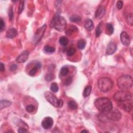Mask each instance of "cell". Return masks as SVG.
Here are the masks:
<instances>
[{"label":"cell","instance_id":"cell-13","mask_svg":"<svg viewBox=\"0 0 133 133\" xmlns=\"http://www.w3.org/2000/svg\"><path fill=\"white\" fill-rule=\"evenodd\" d=\"M106 8L103 6H100L98 7L96 11L95 12V17L97 19L102 18L105 14Z\"/></svg>","mask_w":133,"mask_h":133},{"label":"cell","instance_id":"cell-16","mask_svg":"<svg viewBox=\"0 0 133 133\" xmlns=\"http://www.w3.org/2000/svg\"><path fill=\"white\" fill-rule=\"evenodd\" d=\"M17 34V31L15 28H11L7 32L6 35L9 39H13Z\"/></svg>","mask_w":133,"mask_h":133},{"label":"cell","instance_id":"cell-42","mask_svg":"<svg viewBox=\"0 0 133 133\" xmlns=\"http://www.w3.org/2000/svg\"><path fill=\"white\" fill-rule=\"evenodd\" d=\"M84 132H86V133H87V132H89L88 131H86V130H83L81 133H84Z\"/></svg>","mask_w":133,"mask_h":133},{"label":"cell","instance_id":"cell-32","mask_svg":"<svg viewBox=\"0 0 133 133\" xmlns=\"http://www.w3.org/2000/svg\"><path fill=\"white\" fill-rule=\"evenodd\" d=\"M8 17H9V19H10V20L11 21V20L12 19V18H13V17H14L13 8H12V7H11L10 8L9 10H8Z\"/></svg>","mask_w":133,"mask_h":133},{"label":"cell","instance_id":"cell-2","mask_svg":"<svg viewBox=\"0 0 133 133\" xmlns=\"http://www.w3.org/2000/svg\"><path fill=\"white\" fill-rule=\"evenodd\" d=\"M50 26L51 28L54 27L58 31L62 32L65 30L66 27V20L64 17L60 16L59 12H57L52 19Z\"/></svg>","mask_w":133,"mask_h":133},{"label":"cell","instance_id":"cell-30","mask_svg":"<svg viewBox=\"0 0 133 133\" xmlns=\"http://www.w3.org/2000/svg\"><path fill=\"white\" fill-rule=\"evenodd\" d=\"M51 89L53 92L56 93L58 91V89H59V87H58V85H57V83L54 82L52 83V84L51 85Z\"/></svg>","mask_w":133,"mask_h":133},{"label":"cell","instance_id":"cell-19","mask_svg":"<svg viewBox=\"0 0 133 133\" xmlns=\"http://www.w3.org/2000/svg\"><path fill=\"white\" fill-rule=\"evenodd\" d=\"M91 89H92V87H91V86L89 85L87 86L85 88L84 91H83V96H84L85 98L89 97L91 93Z\"/></svg>","mask_w":133,"mask_h":133},{"label":"cell","instance_id":"cell-27","mask_svg":"<svg viewBox=\"0 0 133 133\" xmlns=\"http://www.w3.org/2000/svg\"><path fill=\"white\" fill-rule=\"evenodd\" d=\"M44 50L45 52L47 53H53L55 51V48L53 47L49 46L48 45H46L44 47Z\"/></svg>","mask_w":133,"mask_h":133},{"label":"cell","instance_id":"cell-38","mask_svg":"<svg viewBox=\"0 0 133 133\" xmlns=\"http://www.w3.org/2000/svg\"><path fill=\"white\" fill-rule=\"evenodd\" d=\"M123 6V3L122 1H119L116 3V7H117L118 10H121Z\"/></svg>","mask_w":133,"mask_h":133},{"label":"cell","instance_id":"cell-3","mask_svg":"<svg viewBox=\"0 0 133 133\" xmlns=\"http://www.w3.org/2000/svg\"><path fill=\"white\" fill-rule=\"evenodd\" d=\"M121 113L118 109H114L113 110H111L110 112H106V113H103L100 114L98 118L99 120L101 121H103V122H105V121L110 120L113 121H119L121 119Z\"/></svg>","mask_w":133,"mask_h":133},{"label":"cell","instance_id":"cell-11","mask_svg":"<svg viewBox=\"0 0 133 133\" xmlns=\"http://www.w3.org/2000/svg\"><path fill=\"white\" fill-rule=\"evenodd\" d=\"M116 49H117L116 44L113 42H111L108 44L106 48V54L108 55H111L116 52Z\"/></svg>","mask_w":133,"mask_h":133},{"label":"cell","instance_id":"cell-12","mask_svg":"<svg viewBox=\"0 0 133 133\" xmlns=\"http://www.w3.org/2000/svg\"><path fill=\"white\" fill-rule=\"evenodd\" d=\"M29 55V52L28 51H25L23 52L16 58V61L18 63H23V62L26 61L28 60Z\"/></svg>","mask_w":133,"mask_h":133},{"label":"cell","instance_id":"cell-14","mask_svg":"<svg viewBox=\"0 0 133 133\" xmlns=\"http://www.w3.org/2000/svg\"><path fill=\"white\" fill-rule=\"evenodd\" d=\"M119 106L122 108V109L127 112H130L132 110L133 106L131 103L126 102V101L124 102H119Z\"/></svg>","mask_w":133,"mask_h":133},{"label":"cell","instance_id":"cell-17","mask_svg":"<svg viewBox=\"0 0 133 133\" xmlns=\"http://www.w3.org/2000/svg\"><path fill=\"white\" fill-rule=\"evenodd\" d=\"M41 65L40 63H37L36 66H34V68H33L30 71V72L29 73V76H30L31 77H33L36 74V73L37 72V70H38L39 69L41 68Z\"/></svg>","mask_w":133,"mask_h":133},{"label":"cell","instance_id":"cell-4","mask_svg":"<svg viewBox=\"0 0 133 133\" xmlns=\"http://www.w3.org/2000/svg\"><path fill=\"white\" fill-rule=\"evenodd\" d=\"M133 78L130 75H123L118 79V85L123 90H127L133 86Z\"/></svg>","mask_w":133,"mask_h":133},{"label":"cell","instance_id":"cell-7","mask_svg":"<svg viewBox=\"0 0 133 133\" xmlns=\"http://www.w3.org/2000/svg\"><path fill=\"white\" fill-rule=\"evenodd\" d=\"M46 99L55 107H59V99H58L55 95L49 91H46L44 94Z\"/></svg>","mask_w":133,"mask_h":133},{"label":"cell","instance_id":"cell-40","mask_svg":"<svg viewBox=\"0 0 133 133\" xmlns=\"http://www.w3.org/2000/svg\"><path fill=\"white\" fill-rule=\"evenodd\" d=\"M17 66L16 65H12L10 68V70L11 71H15L17 69Z\"/></svg>","mask_w":133,"mask_h":133},{"label":"cell","instance_id":"cell-39","mask_svg":"<svg viewBox=\"0 0 133 133\" xmlns=\"http://www.w3.org/2000/svg\"><path fill=\"white\" fill-rule=\"evenodd\" d=\"M18 132L19 133H26L28 132V130H27V129H26V128L21 127L18 129Z\"/></svg>","mask_w":133,"mask_h":133},{"label":"cell","instance_id":"cell-31","mask_svg":"<svg viewBox=\"0 0 133 133\" xmlns=\"http://www.w3.org/2000/svg\"><path fill=\"white\" fill-rule=\"evenodd\" d=\"M76 49L73 47H71L69 48L67 51H66V55H67L68 56H72L74 55V54L76 53Z\"/></svg>","mask_w":133,"mask_h":133},{"label":"cell","instance_id":"cell-37","mask_svg":"<svg viewBox=\"0 0 133 133\" xmlns=\"http://www.w3.org/2000/svg\"><path fill=\"white\" fill-rule=\"evenodd\" d=\"M5 26V22H4L3 19L2 18H1L0 19V31H1V32L4 30Z\"/></svg>","mask_w":133,"mask_h":133},{"label":"cell","instance_id":"cell-20","mask_svg":"<svg viewBox=\"0 0 133 133\" xmlns=\"http://www.w3.org/2000/svg\"><path fill=\"white\" fill-rule=\"evenodd\" d=\"M69 41L67 37L66 36H61L59 39V43L62 46H66L68 44Z\"/></svg>","mask_w":133,"mask_h":133},{"label":"cell","instance_id":"cell-9","mask_svg":"<svg viewBox=\"0 0 133 133\" xmlns=\"http://www.w3.org/2000/svg\"><path fill=\"white\" fill-rule=\"evenodd\" d=\"M54 124L53 119L51 117H46L45 118L42 122V125L45 130L51 128Z\"/></svg>","mask_w":133,"mask_h":133},{"label":"cell","instance_id":"cell-22","mask_svg":"<svg viewBox=\"0 0 133 133\" xmlns=\"http://www.w3.org/2000/svg\"><path fill=\"white\" fill-rule=\"evenodd\" d=\"M106 30L107 33L109 35H111L114 32V27L113 25L110 23H107L106 24Z\"/></svg>","mask_w":133,"mask_h":133},{"label":"cell","instance_id":"cell-24","mask_svg":"<svg viewBox=\"0 0 133 133\" xmlns=\"http://www.w3.org/2000/svg\"><path fill=\"white\" fill-rule=\"evenodd\" d=\"M70 20L71 22H81V18L80 16L77 15H73L71 17H70Z\"/></svg>","mask_w":133,"mask_h":133},{"label":"cell","instance_id":"cell-18","mask_svg":"<svg viewBox=\"0 0 133 133\" xmlns=\"http://www.w3.org/2000/svg\"><path fill=\"white\" fill-rule=\"evenodd\" d=\"M11 102L7 100H2L0 102V109L1 110L7 107H9L11 105Z\"/></svg>","mask_w":133,"mask_h":133},{"label":"cell","instance_id":"cell-36","mask_svg":"<svg viewBox=\"0 0 133 133\" xmlns=\"http://www.w3.org/2000/svg\"><path fill=\"white\" fill-rule=\"evenodd\" d=\"M72 82V78L71 77H68L66 78V80L64 81V84L66 85V86H68L71 84V83Z\"/></svg>","mask_w":133,"mask_h":133},{"label":"cell","instance_id":"cell-25","mask_svg":"<svg viewBox=\"0 0 133 133\" xmlns=\"http://www.w3.org/2000/svg\"><path fill=\"white\" fill-rule=\"evenodd\" d=\"M86 44V41L84 40L81 39L78 41V47L80 49H83L85 47Z\"/></svg>","mask_w":133,"mask_h":133},{"label":"cell","instance_id":"cell-10","mask_svg":"<svg viewBox=\"0 0 133 133\" xmlns=\"http://www.w3.org/2000/svg\"><path fill=\"white\" fill-rule=\"evenodd\" d=\"M120 39L122 44L125 46H129L131 43V40L130 36L127 33V32L123 31L120 35Z\"/></svg>","mask_w":133,"mask_h":133},{"label":"cell","instance_id":"cell-5","mask_svg":"<svg viewBox=\"0 0 133 133\" xmlns=\"http://www.w3.org/2000/svg\"><path fill=\"white\" fill-rule=\"evenodd\" d=\"M99 89L102 92L106 93L111 90L113 87V82L108 78H102L98 82Z\"/></svg>","mask_w":133,"mask_h":133},{"label":"cell","instance_id":"cell-33","mask_svg":"<svg viewBox=\"0 0 133 133\" xmlns=\"http://www.w3.org/2000/svg\"><path fill=\"white\" fill-rule=\"evenodd\" d=\"M55 78L54 74L53 73H48L45 77V80L47 81H51Z\"/></svg>","mask_w":133,"mask_h":133},{"label":"cell","instance_id":"cell-1","mask_svg":"<svg viewBox=\"0 0 133 133\" xmlns=\"http://www.w3.org/2000/svg\"><path fill=\"white\" fill-rule=\"evenodd\" d=\"M95 105L97 109L102 113L110 112L112 110L113 105L112 102L109 98H100L95 102Z\"/></svg>","mask_w":133,"mask_h":133},{"label":"cell","instance_id":"cell-26","mask_svg":"<svg viewBox=\"0 0 133 133\" xmlns=\"http://www.w3.org/2000/svg\"><path fill=\"white\" fill-rule=\"evenodd\" d=\"M68 107L71 110H76L78 108L77 103L72 100H71L68 102Z\"/></svg>","mask_w":133,"mask_h":133},{"label":"cell","instance_id":"cell-15","mask_svg":"<svg viewBox=\"0 0 133 133\" xmlns=\"http://www.w3.org/2000/svg\"><path fill=\"white\" fill-rule=\"evenodd\" d=\"M85 28L88 31H92L94 28V24L92 20L90 19H87L86 20L85 22Z\"/></svg>","mask_w":133,"mask_h":133},{"label":"cell","instance_id":"cell-41","mask_svg":"<svg viewBox=\"0 0 133 133\" xmlns=\"http://www.w3.org/2000/svg\"><path fill=\"white\" fill-rule=\"evenodd\" d=\"M0 68H1V72L5 71V66H4V65L3 63H2V62L1 63V65H0Z\"/></svg>","mask_w":133,"mask_h":133},{"label":"cell","instance_id":"cell-6","mask_svg":"<svg viewBox=\"0 0 133 133\" xmlns=\"http://www.w3.org/2000/svg\"><path fill=\"white\" fill-rule=\"evenodd\" d=\"M132 97V94L127 90L119 91L115 93L114 98L115 100L119 102L128 101L131 100Z\"/></svg>","mask_w":133,"mask_h":133},{"label":"cell","instance_id":"cell-29","mask_svg":"<svg viewBox=\"0 0 133 133\" xmlns=\"http://www.w3.org/2000/svg\"><path fill=\"white\" fill-rule=\"evenodd\" d=\"M69 68L67 67V66H64L60 70V75L61 76H66L69 73Z\"/></svg>","mask_w":133,"mask_h":133},{"label":"cell","instance_id":"cell-35","mask_svg":"<svg viewBox=\"0 0 133 133\" xmlns=\"http://www.w3.org/2000/svg\"><path fill=\"white\" fill-rule=\"evenodd\" d=\"M26 110L27 112H30V113H31V112H34L35 110V107L34 106H33L32 105H28L26 107Z\"/></svg>","mask_w":133,"mask_h":133},{"label":"cell","instance_id":"cell-23","mask_svg":"<svg viewBox=\"0 0 133 133\" xmlns=\"http://www.w3.org/2000/svg\"><path fill=\"white\" fill-rule=\"evenodd\" d=\"M102 33V22L98 24L95 31V35L97 37H99Z\"/></svg>","mask_w":133,"mask_h":133},{"label":"cell","instance_id":"cell-28","mask_svg":"<svg viewBox=\"0 0 133 133\" xmlns=\"http://www.w3.org/2000/svg\"><path fill=\"white\" fill-rule=\"evenodd\" d=\"M126 22L127 23L130 25V26H133V15L132 13L129 14L127 17H126Z\"/></svg>","mask_w":133,"mask_h":133},{"label":"cell","instance_id":"cell-21","mask_svg":"<svg viewBox=\"0 0 133 133\" xmlns=\"http://www.w3.org/2000/svg\"><path fill=\"white\" fill-rule=\"evenodd\" d=\"M78 30V29L77 27L74 26H71L68 29H66V33L67 35H70L72 34V32H74L77 31Z\"/></svg>","mask_w":133,"mask_h":133},{"label":"cell","instance_id":"cell-8","mask_svg":"<svg viewBox=\"0 0 133 133\" xmlns=\"http://www.w3.org/2000/svg\"><path fill=\"white\" fill-rule=\"evenodd\" d=\"M46 29V24H44L42 27L37 29L34 34V38H33V41L35 44L39 43L42 38L44 33L45 32Z\"/></svg>","mask_w":133,"mask_h":133},{"label":"cell","instance_id":"cell-34","mask_svg":"<svg viewBox=\"0 0 133 133\" xmlns=\"http://www.w3.org/2000/svg\"><path fill=\"white\" fill-rule=\"evenodd\" d=\"M23 9H24V1H20L19 5V7H18V13L19 14L22 13Z\"/></svg>","mask_w":133,"mask_h":133}]
</instances>
